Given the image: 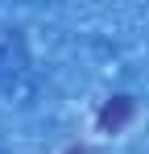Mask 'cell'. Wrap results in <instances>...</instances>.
I'll return each instance as SVG.
<instances>
[{
	"instance_id": "cell-1",
	"label": "cell",
	"mask_w": 149,
	"mask_h": 154,
	"mask_svg": "<svg viewBox=\"0 0 149 154\" xmlns=\"http://www.w3.org/2000/svg\"><path fill=\"white\" fill-rule=\"evenodd\" d=\"M133 112H137L133 96H112V100L99 108V129H104V133H120V129L133 121Z\"/></svg>"
},
{
	"instance_id": "cell-2",
	"label": "cell",
	"mask_w": 149,
	"mask_h": 154,
	"mask_svg": "<svg viewBox=\"0 0 149 154\" xmlns=\"http://www.w3.org/2000/svg\"><path fill=\"white\" fill-rule=\"evenodd\" d=\"M66 154H91V150H83V146H79V150H66Z\"/></svg>"
}]
</instances>
